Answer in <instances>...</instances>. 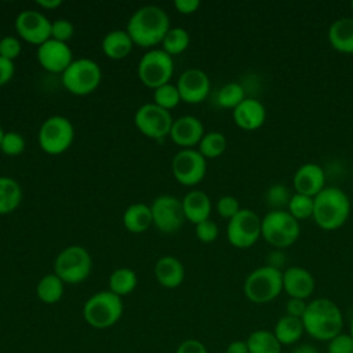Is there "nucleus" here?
Wrapping results in <instances>:
<instances>
[{
	"instance_id": "obj_41",
	"label": "nucleus",
	"mask_w": 353,
	"mask_h": 353,
	"mask_svg": "<svg viewBox=\"0 0 353 353\" xmlns=\"http://www.w3.org/2000/svg\"><path fill=\"white\" fill-rule=\"evenodd\" d=\"M194 233H196V237L201 241V243H212L216 240L218 237V233H219V229H218V225L211 221V219H205L197 225H194Z\"/></svg>"
},
{
	"instance_id": "obj_49",
	"label": "nucleus",
	"mask_w": 353,
	"mask_h": 353,
	"mask_svg": "<svg viewBox=\"0 0 353 353\" xmlns=\"http://www.w3.org/2000/svg\"><path fill=\"white\" fill-rule=\"evenodd\" d=\"M291 353H320L319 349L312 343H296Z\"/></svg>"
},
{
	"instance_id": "obj_19",
	"label": "nucleus",
	"mask_w": 353,
	"mask_h": 353,
	"mask_svg": "<svg viewBox=\"0 0 353 353\" xmlns=\"http://www.w3.org/2000/svg\"><path fill=\"white\" fill-rule=\"evenodd\" d=\"M204 134L201 120L190 114H185L174 120L170 131V137L174 143L183 149H193V146L200 143Z\"/></svg>"
},
{
	"instance_id": "obj_31",
	"label": "nucleus",
	"mask_w": 353,
	"mask_h": 353,
	"mask_svg": "<svg viewBox=\"0 0 353 353\" xmlns=\"http://www.w3.org/2000/svg\"><path fill=\"white\" fill-rule=\"evenodd\" d=\"M138 284V276L132 269L119 268L109 276V291L119 296L131 294Z\"/></svg>"
},
{
	"instance_id": "obj_52",
	"label": "nucleus",
	"mask_w": 353,
	"mask_h": 353,
	"mask_svg": "<svg viewBox=\"0 0 353 353\" xmlns=\"http://www.w3.org/2000/svg\"><path fill=\"white\" fill-rule=\"evenodd\" d=\"M4 132H6V131H4V130L1 128V125H0V143H1V139H3V135H4Z\"/></svg>"
},
{
	"instance_id": "obj_9",
	"label": "nucleus",
	"mask_w": 353,
	"mask_h": 353,
	"mask_svg": "<svg viewBox=\"0 0 353 353\" xmlns=\"http://www.w3.org/2000/svg\"><path fill=\"white\" fill-rule=\"evenodd\" d=\"M37 139L43 152L54 156L61 154L73 143V124L65 116H51L41 123Z\"/></svg>"
},
{
	"instance_id": "obj_48",
	"label": "nucleus",
	"mask_w": 353,
	"mask_h": 353,
	"mask_svg": "<svg viewBox=\"0 0 353 353\" xmlns=\"http://www.w3.org/2000/svg\"><path fill=\"white\" fill-rule=\"evenodd\" d=\"M225 353H250V350H248V345L245 341L236 339V341H232L226 346Z\"/></svg>"
},
{
	"instance_id": "obj_44",
	"label": "nucleus",
	"mask_w": 353,
	"mask_h": 353,
	"mask_svg": "<svg viewBox=\"0 0 353 353\" xmlns=\"http://www.w3.org/2000/svg\"><path fill=\"white\" fill-rule=\"evenodd\" d=\"M306 307H307L306 299L288 298V301L285 303V314L296 317V319H302L306 312Z\"/></svg>"
},
{
	"instance_id": "obj_38",
	"label": "nucleus",
	"mask_w": 353,
	"mask_h": 353,
	"mask_svg": "<svg viewBox=\"0 0 353 353\" xmlns=\"http://www.w3.org/2000/svg\"><path fill=\"white\" fill-rule=\"evenodd\" d=\"M25 139L17 131H7L3 135L0 150L6 156H19L25 150Z\"/></svg>"
},
{
	"instance_id": "obj_22",
	"label": "nucleus",
	"mask_w": 353,
	"mask_h": 353,
	"mask_svg": "<svg viewBox=\"0 0 353 353\" xmlns=\"http://www.w3.org/2000/svg\"><path fill=\"white\" fill-rule=\"evenodd\" d=\"M182 208L185 219L197 225L205 219H210L212 204L207 193H204L203 190L193 189L183 196Z\"/></svg>"
},
{
	"instance_id": "obj_51",
	"label": "nucleus",
	"mask_w": 353,
	"mask_h": 353,
	"mask_svg": "<svg viewBox=\"0 0 353 353\" xmlns=\"http://www.w3.org/2000/svg\"><path fill=\"white\" fill-rule=\"evenodd\" d=\"M349 335H350V336H352V339H353V317H352L350 324H349Z\"/></svg>"
},
{
	"instance_id": "obj_28",
	"label": "nucleus",
	"mask_w": 353,
	"mask_h": 353,
	"mask_svg": "<svg viewBox=\"0 0 353 353\" xmlns=\"http://www.w3.org/2000/svg\"><path fill=\"white\" fill-rule=\"evenodd\" d=\"M22 201L21 185L11 176L0 175V215L14 212Z\"/></svg>"
},
{
	"instance_id": "obj_43",
	"label": "nucleus",
	"mask_w": 353,
	"mask_h": 353,
	"mask_svg": "<svg viewBox=\"0 0 353 353\" xmlns=\"http://www.w3.org/2000/svg\"><path fill=\"white\" fill-rule=\"evenodd\" d=\"M328 353H353V339L349 332H341L327 342Z\"/></svg>"
},
{
	"instance_id": "obj_45",
	"label": "nucleus",
	"mask_w": 353,
	"mask_h": 353,
	"mask_svg": "<svg viewBox=\"0 0 353 353\" xmlns=\"http://www.w3.org/2000/svg\"><path fill=\"white\" fill-rule=\"evenodd\" d=\"M175 353H208V350L201 341L189 338L178 345Z\"/></svg>"
},
{
	"instance_id": "obj_27",
	"label": "nucleus",
	"mask_w": 353,
	"mask_h": 353,
	"mask_svg": "<svg viewBox=\"0 0 353 353\" xmlns=\"http://www.w3.org/2000/svg\"><path fill=\"white\" fill-rule=\"evenodd\" d=\"M272 331L283 346L296 345L305 334V327H303L302 319L284 314L276 321Z\"/></svg>"
},
{
	"instance_id": "obj_47",
	"label": "nucleus",
	"mask_w": 353,
	"mask_h": 353,
	"mask_svg": "<svg viewBox=\"0 0 353 353\" xmlns=\"http://www.w3.org/2000/svg\"><path fill=\"white\" fill-rule=\"evenodd\" d=\"M174 7L176 8V11L179 14L189 15V14H193L199 10L200 1L199 0H175Z\"/></svg>"
},
{
	"instance_id": "obj_14",
	"label": "nucleus",
	"mask_w": 353,
	"mask_h": 353,
	"mask_svg": "<svg viewBox=\"0 0 353 353\" xmlns=\"http://www.w3.org/2000/svg\"><path fill=\"white\" fill-rule=\"evenodd\" d=\"M150 211L153 225L164 233L176 232L185 221L182 200L171 194L156 197L150 205Z\"/></svg>"
},
{
	"instance_id": "obj_20",
	"label": "nucleus",
	"mask_w": 353,
	"mask_h": 353,
	"mask_svg": "<svg viewBox=\"0 0 353 353\" xmlns=\"http://www.w3.org/2000/svg\"><path fill=\"white\" fill-rule=\"evenodd\" d=\"M316 287L313 274L301 266H290L283 270V291L290 298L307 299Z\"/></svg>"
},
{
	"instance_id": "obj_40",
	"label": "nucleus",
	"mask_w": 353,
	"mask_h": 353,
	"mask_svg": "<svg viewBox=\"0 0 353 353\" xmlns=\"http://www.w3.org/2000/svg\"><path fill=\"white\" fill-rule=\"evenodd\" d=\"M241 210L239 200L234 196L226 194L218 199L216 201V212L225 218V219H232L236 214H239V211Z\"/></svg>"
},
{
	"instance_id": "obj_6",
	"label": "nucleus",
	"mask_w": 353,
	"mask_h": 353,
	"mask_svg": "<svg viewBox=\"0 0 353 353\" xmlns=\"http://www.w3.org/2000/svg\"><path fill=\"white\" fill-rule=\"evenodd\" d=\"M299 234V222L287 210H270L262 218V237L276 248L292 245Z\"/></svg>"
},
{
	"instance_id": "obj_23",
	"label": "nucleus",
	"mask_w": 353,
	"mask_h": 353,
	"mask_svg": "<svg viewBox=\"0 0 353 353\" xmlns=\"http://www.w3.org/2000/svg\"><path fill=\"white\" fill-rule=\"evenodd\" d=\"M154 277L164 288H176L183 283L185 268L178 258L165 255L156 262Z\"/></svg>"
},
{
	"instance_id": "obj_25",
	"label": "nucleus",
	"mask_w": 353,
	"mask_h": 353,
	"mask_svg": "<svg viewBox=\"0 0 353 353\" xmlns=\"http://www.w3.org/2000/svg\"><path fill=\"white\" fill-rule=\"evenodd\" d=\"M101 47L108 58L119 61L130 55L134 41L125 29H114L103 36Z\"/></svg>"
},
{
	"instance_id": "obj_2",
	"label": "nucleus",
	"mask_w": 353,
	"mask_h": 353,
	"mask_svg": "<svg viewBox=\"0 0 353 353\" xmlns=\"http://www.w3.org/2000/svg\"><path fill=\"white\" fill-rule=\"evenodd\" d=\"M170 28V18L161 7L143 6L132 12L125 30L134 44L149 48L160 44Z\"/></svg>"
},
{
	"instance_id": "obj_34",
	"label": "nucleus",
	"mask_w": 353,
	"mask_h": 353,
	"mask_svg": "<svg viewBox=\"0 0 353 353\" xmlns=\"http://www.w3.org/2000/svg\"><path fill=\"white\" fill-rule=\"evenodd\" d=\"M245 91L241 84L239 83H228L225 84L216 95V102L219 106L226 108V109H234L239 106L244 99H245Z\"/></svg>"
},
{
	"instance_id": "obj_29",
	"label": "nucleus",
	"mask_w": 353,
	"mask_h": 353,
	"mask_svg": "<svg viewBox=\"0 0 353 353\" xmlns=\"http://www.w3.org/2000/svg\"><path fill=\"white\" fill-rule=\"evenodd\" d=\"M250 353H281L283 345L279 342L273 331L255 330L245 339Z\"/></svg>"
},
{
	"instance_id": "obj_12",
	"label": "nucleus",
	"mask_w": 353,
	"mask_h": 353,
	"mask_svg": "<svg viewBox=\"0 0 353 353\" xmlns=\"http://www.w3.org/2000/svg\"><path fill=\"white\" fill-rule=\"evenodd\" d=\"M174 119L171 113L156 103H143L134 114V124L141 134L150 139H163L170 135Z\"/></svg>"
},
{
	"instance_id": "obj_50",
	"label": "nucleus",
	"mask_w": 353,
	"mask_h": 353,
	"mask_svg": "<svg viewBox=\"0 0 353 353\" xmlns=\"http://www.w3.org/2000/svg\"><path fill=\"white\" fill-rule=\"evenodd\" d=\"M34 3L46 10H55L62 4V0H36Z\"/></svg>"
},
{
	"instance_id": "obj_53",
	"label": "nucleus",
	"mask_w": 353,
	"mask_h": 353,
	"mask_svg": "<svg viewBox=\"0 0 353 353\" xmlns=\"http://www.w3.org/2000/svg\"><path fill=\"white\" fill-rule=\"evenodd\" d=\"M350 8H352V11H353V1L350 3Z\"/></svg>"
},
{
	"instance_id": "obj_37",
	"label": "nucleus",
	"mask_w": 353,
	"mask_h": 353,
	"mask_svg": "<svg viewBox=\"0 0 353 353\" xmlns=\"http://www.w3.org/2000/svg\"><path fill=\"white\" fill-rule=\"evenodd\" d=\"M292 193L283 183L272 185L266 192V203L270 210H287Z\"/></svg>"
},
{
	"instance_id": "obj_1",
	"label": "nucleus",
	"mask_w": 353,
	"mask_h": 353,
	"mask_svg": "<svg viewBox=\"0 0 353 353\" xmlns=\"http://www.w3.org/2000/svg\"><path fill=\"white\" fill-rule=\"evenodd\" d=\"M302 323L305 334L320 342H328L343 332V313L328 298H316L307 302Z\"/></svg>"
},
{
	"instance_id": "obj_3",
	"label": "nucleus",
	"mask_w": 353,
	"mask_h": 353,
	"mask_svg": "<svg viewBox=\"0 0 353 353\" xmlns=\"http://www.w3.org/2000/svg\"><path fill=\"white\" fill-rule=\"evenodd\" d=\"M313 219L323 230H336L350 215L349 196L336 186H325L314 199Z\"/></svg>"
},
{
	"instance_id": "obj_4",
	"label": "nucleus",
	"mask_w": 353,
	"mask_h": 353,
	"mask_svg": "<svg viewBox=\"0 0 353 353\" xmlns=\"http://www.w3.org/2000/svg\"><path fill=\"white\" fill-rule=\"evenodd\" d=\"M121 296L112 291H98L92 294L83 305V317L85 323L95 330L113 327L123 316Z\"/></svg>"
},
{
	"instance_id": "obj_10",
	"label": "nucleus",
	"mask_w": 353,
	"mask_h": 353,
	"mask_svg": "<svg viewBox=\"0 0 353 353\" xmlns=\"http://www.w3.org/2000/svg\"><path fill=\"white\" fill-rule=\"evenodd\" d=\"M174 74V61L163 48L149 50L142 55L138 63V77L149 88L170 83Z\"/></svg>"
},
{
	"instance_id": "obj_36",
	"label": "nucleus",
	"mask_w": 353,
	"mask_h": 353,
	"mask_svg": "<svg viewBox=\"0 0 353 353\" xmlns=\"http://www.w3.org/2000/svg\"><path fill=\"white\" fill-rule=\"evenodd\" d=\"M179 102H181V95L176 88V84L167 83L153 90V103H156L157 106L168 112L175 106H178Z\"/></svg>"
},
{
	"instance_id": "obj_15",
	"label": "nucleus",
	"mask_w": 353,
	"mask_h": 353,
	"mask_svg": "<svg viewBox=\"0 0 353 353\" xmlns=\"http://www.w3.org/2000/svg\"><path fill=\"white\" fill-rule=\"evenodd\" d=\"M15 30L21 39L37 47L51 39L50 19L34 10H23L17 15Z\"/></svg>"
},
{
	"instance_id": "obj_35",
	"label": "nucleus",
	"mask_w": 353,
	"mask_h": 353,
	"mask_svg": "<svg viewBox=\"0 0 353 353\" xmlns=\"http://www.w3.org/2000/svg\"><path fill=\"white\" fill-rule=\"evenodd\" d=\"M313 210H314V200L313 197L299 194V193H292L291 200L287 205V211L299 222L305 221L313 216Z\"/></svg>"
},
{
	"instance_id": "obj_24",
	"label": "nucleus",
	"mask_w": 353,
	"mask_h": 353,
	"mask_svg": "<svg viewBox=\"0 0 353 353\" xmlns=\"http://www.w3.org/2000/svg\"><path fill=\"white\" fill-rule=\"evenodd\" d=\"M328 43L342 54H353V17L335 19L328 28Z\"/></svg>"
},
{
	"instance_id": "obj_30",
	"label": "nucleus",
	"mask_w": 353,
	"mask_h": 353,
	"mask_svg": "<svg viewBox=\"0 0 353 353\" xmlns=\"http://www.w3.org/2000/svg\"><path fill=\"white\" fill-rule=\"evenodd\" d=\"M63 285L65 283L55 273H48L39 280L36 285V295L43 303H57L63 295Z\"/></svg>"
},
{
	"instance_id": "obj_46",
	"label": "nucleus",
	"mask_w": 353,
	"mask_h": 353,
	"mask_svg": "<svg viewBox=\"0 0 353 353\" xmlns=\"http://www.w3.org/2000/svg\"><path fill=\"white\" fill-rule=\"evenodd\" d=\"M14 73H15L14 62L0 57V87L7 84L12 79Z\"/></svg>"
},
{
	"instance_id": "obj_21",
	"label": "nucleus",
	"mask_w": 353,
	"mask_h": 353,
	"mask_svg": "<svg viewBox=\"0 0 353 353\" xmlns=\"http://www.w3.org/2000/svg\"><path fill=\"white\" fill-rule=\"evenodd\" d=\"M232 112L236 125L245 131H254L261 128L266 120L265 105L254 98H245Z\"/></svg>"
},
{
	"instance_id": "obj_16",
	"label": "nucleus",
	"mask_w": 353,
	"mask_h": 353,
	"mask_svg": "<svg viewBox=\"0 0 353 353\" xmlns=\"http://www.w3.org/2000/svg\"><path fill=\"white\" fill-rule=\"evenodd\" d=\"M37 61L50 73H63L73 62V54L66 43L48 39L37 47Z\"/></svg>"
},
{
	"instance_id": "obj_39",
	"label": "nucleus",
	"mask_w": 353,
	"mask_h": 353,
	"mask_svg": "<svg viewBox=\"0 0 353 353\" xmlns=\"http://www.w3.org/2000/svg\"><path fill=\"white\" fill-rule=\"evenodd\" d=\"M73 33H74V28L69 19L61 18L51 22V39L62 43H68V40L73 37Z\"/></svg>"
},
{
	"instance_id": "obj_32",
	"label": "nucleus",
	"mask_w": 353,
	"mask_h": 353,
	"mask_svg": "<svg viewBox=\"0 0 353 353\" xmlns=\"http://www.w3.org/2000/svg\"><path fill=\"white\" fill-rule=\"evenodd\" d=\"M161 44H163V50L168 55H171V57L178 55L189 47L190 36H189L188 30L183 28H179V26L170 28V30L165 33Z\"/></svg>"
},
{
	"instance_id": "obj_17",
	"label": "nucleus",
	"mask_w": 353,
	"mask_h": 353,
	"mask_svg": "<svg viewBox=\"0 0 353 353\" xmlns=\"http://www.w3.org/2000/svg\"><path fill=\"white\" fill-rule=\"evenodd\" d=\"M211 81L207 73L197 68L186 69L176 81L181 101L186 103H200L210 92Z\"/></svg>"
},
{
	"instance_id": "obj_5",
	"label": "nucleus",
	"mask_w": 353,
	"mask_h": 353,
	"mask_svg": "<svg viewBox=\"0 0 353 353\" xmlns=\"http://www.w3.org/2000/svg\"><path fill=\"white\" fill-rule=\"evenodd\" d=\"M243 291L245 298L256 305L274 301L283 292V270L270 265L254 269L245 277Z\"/></svg>"
},
{
	"instance_id": "obj_42",
	"label": "nucleus",
	"mask_w": 353,
	"mask_h": 353,
	"mask_svg": "<svg viewBox=\"0 0 353 353\" xmlns=\"http://www.w3.org/2000/svg\"><path fill=\"white\" fill-rule=\"evenodd\" d=\"M21 51V41L15 36H4L0 39V57L14 62V59L19 57Z\"/></svg>"
},
{
	"instance_id": "obj_11",
	"label": "nucleus",
	"mask_w": 353,
	"mask_h": 353,
	"mask_svg": "<svg viewBox=\"0 0 353 353\" xmlns=\"http://www.w3.org/2000/svg\"><path fill=\"white\" fill-rule=\"evenodd\" d=\"M226 236L236 248H250L262 237V218L250 208H241L228 221Z\"/></svg>"
},
{
	"instance_id": "obj_26",
	"label": "nucleus",
	"mask_w": 353,
	"mask_h": 353,
	"mask_svg": "<svg viewBox=\"0 0 353 353\" xmlns=\"http://www.w3.org/2000/svg\"><path fill=\"white\" fill-rule=\"evenodd\" d=\"M123 225L131 233H143L152 225L150 205L145 203H134L128 205L123 214Z\"/></svg>"
},
{
	"instance_id": "obj_7",
	"label": "nucleus",
	"mask_w": 353,
	"mask_h": 353,
	"mask_svg": "<svg viewBox=\"0 0 353 353\" xmlns=\"http://www.w3.org/2000/svg\"><path fill=\"white\" fill-rule=\"evenodd\" d=\"M92 268L90 252L81 245H69L62 250L54 262V273L68 284H79L84 281Z\"/></svg>"
},
{
	"instance_id": "obj_8",
	"label": "nucleus",
	"mask_w": 353,
	"mask_h": 353,
	"mask_svg": "<svg viewBox=\"0 0 353 353\" xmlns=\"http://www.w3.org/2000/svg\"><path fill=\"white\" fill-rule=\"evenodd\" d=\"M102 80L99 65L90 58L73 59L62 73L63 87L74 95H88L94 92Z\"/></svg>"
},
{
	"instance_id": "obj_18",
	"label": "nucleus",
	"mask_w": 353,
	"mask_h": 353,
	"mask_svg": "<svg viewBox=\"0 0 353 353\" xmlns=\"http://www.w3.org/2000/svg\"><path fill=\"white\" fill-rule=\"evenodd\" d=\"M295 193L316 197L325 188L324 170L316 163H305L298 167L292 176Z\"/></svg>"
},
{
	"instance_id": "obj_33",
	"label": "nucleus",
	"mask_w": 353,
	"mask_h": 353,
	"mask_svg": "<svg viewBox=\"0 0 353 353\" xmlns=\"http://www.w3.org/2000/svg\"><path fill=\"white\" fill-rule=\"evenodd\" d=\"M226 137L219 131H210L205 132L200 141L199 152L205 159H216L226 150Z\"/></svg>"
},
{
	"instance_id": "obj_13",
	"label": "nucleus",
	"mask_w": 353,
	"mask_h": 353,
	"mask_svg": "<svg viewBox=\"0 0 353 353\" xmlns=\"http://www.w3.org/2000/svg\"><path fill=\"white\" fill-rule=\"evenodd\" d=\"M174 178L185 186L200 183L207 172V159L197 149H182L172 157Z\"/></svg>"
}]
</instances>
